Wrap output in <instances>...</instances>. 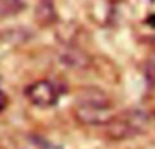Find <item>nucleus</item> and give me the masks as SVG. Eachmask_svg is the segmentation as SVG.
Segmentation results:
<instances>
[{
	"instance_id": "f257e3e1",
	"label": "nucleus",
	"mask_w": 155,
	"mask_h": 149,
	"mask_svg": "<svg viewBox=\"0 0 155 149\" xmlns=\"http://www.w3.org/2000/svg\"><path fill=\"white\" fill-rule=\"evenodd\" d=\"M74 115L78 122L87 126H107L114 118V110L109 98L98 90L84 91L79 96Z\"/></svg>"
},
{
	"instance_id": "f03ea898",
	"label": "nucleus",
	"mask_w": 155,
	"mask_h": 149,
	"mask_svg": "<svg viewBox=\"0 0 155 149\" xmlns=\"http://www.w3.org/2000/svg\"><path fill=\"white\" fill-rule=\"evenodd\" d=\"M148 125V115L142 110H129L120 115H114L113 121L107 125L109 134L117 140L135 137L144 132Z\"/></svg>"
},
{
	"instance_id": "7ed1b4c3",
	"label": "nucleus",
	"mask_w": 155,
	"mask_h": 149,
	"mask_svg": "<svg viewBox=\"0 0 155 149\" xmlns=\"http://www.w3.org/2000/svg\"><path fill=\"white\" fill-rule=\"evenodd\" d=\"M25 95L33 106L49 109L59 103L60 98L64 95V88L54 80L42 79L27 85Z\"/></svg>"
},
{
	"instance_id": "20e7f679",
	"label": "nucleus",
	"mask_w": 155,
	"mask_h": 149,
	"mask_svg": "<svg viewBox=\"0 0 155 149\" xmlns=\"http://www.w3.org/2000/svg\"><path fill=\"white\" fill-rule=\"evenodd\" d=\"M37 18L42 22H52L54 19V7L53 0H40L37 7Z\"/></svg>"
},
{
	"instance_id": "39448f33",
	"label": "nucleus",
	"mask_w": 155,
	"mask_h": 149,
	"mask_svg": "<svg viewBox=\"0 0 155 149\" xmlns=\"http://www.w3.org/2000/svg\"><path fill=\"white\" fill-rule=\"evenodd\" d=\"M23 3L21 0H0V18L12 16L21 12Z\"/></svg>"
},
{
	"instance_id": "423d86ee",
	"label": "nucleus",
	"mask_w": 155,
	"mask_h": 149,
	"mask_svg": "<svg viewBox=\"0 0 155 149\" xmlns=\"http://www.w3.org/2000/svg\"><path fill=\"white\" fill-rule=\"evenodd\" d=\"M144 76L148 84L155 88V52L148 57L144 64Z\"/></svg>"
},
{
	"instance_id": "0eeeda50",
	"label": "nucleus",
	"mask_w": 155,
	"mask_h": 149,
	"mask_svg": "<svg viewBox=\"0 0 155 149\" xmlns=\"http://www.w3.org/2000/svg\"><path fill=\"white\" fill-rule=\"evenodd\" d=\"M7 104H8V98L4 94V91L0 88V111H3L7 107Z\"/></svg>"
}]
</instances>
